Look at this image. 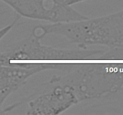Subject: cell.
<instances>
[{
	"label": "cell",
	"instance_id": "10",
	"mask_svg": "<svg viewBox=\"0 0 123 115\" xmlns=\"http://www.w3.org/2000/svg\"><path fill=\"white\" fill-rule=\"evenodd\" d=\"M2 114H4V113L3 111H2V110H0V115H2Z\"/></svg>",
	"mask_w": 123,
	"mask_h": 115
},
{
	"label": "cell",
	"instance_id": "5",
	"mask_svg": "<svg viewBox=\"0 0 123 115\" xmlns=\"http://www.w3.org/2000/svg\"><path fill=\"white\" fill-rule=\"evenodd\" d=\"M20 16L50 23L77 21L87 19L66 3V0H0Z\"/></svg>",
	"mask_w": 123,
	"mask_h": 115
},
{
	"label": "cell",
	"instance_id": "4",
	"mask_svg": "<svg viewBox=\"0 0 123 115\" xmlns=\"http://www.w3.org/2000/svg\"><path fill=\"white\" fill-rule=\"evenodd\" d=\"M26 104V115H56L79 104L73 89L67 84L50 79L42 89L4 108L5 114Z\"/></svg>",
	"mask_w": 123,
	"mask_h": 115
},
{
	"label": "cell",
	"instance_id": "3",
	"mask_svg": "<svg viewBox=\"0 0 123 115\" xmlns=\"http://www.w3.org/2000/svg\"><path fill=\"white\" fill-rule=\"evenodd\" d=\"M31 32L40 39L47 35L61 36L78 47L123 49V10L97 17L38 25Z\"/></svg>",
	"mask_w": 123,
	"mask_h": 115
},
{
	"label": "cell",
	"instance_id": "1",
	"mask_svg": "<svg viewBox=\"0 0 123 115\" xmlns=\"http://www.w3.org/2000/svg\"><path fill=\"white\" fill-rule=\"evenodd\" d=\"M53 80L70 86L79 103L119 110L123 106V49H109Z\"/></svg>",
	"mask_w": 123,
	"mask_h": 115
},
{
	"label": "cell",
	"instance_id": "9",
	"mask_svg": "<svg viewBox=\"0 0 123 115\" xmlns=\"http://www.w3.org/2000/svg\"><path fill=\"white\" fill-rule=\"evenodd\" d=\"M6 13V12H4V11H2V12H0V15H2V14H4V13Z\"/></svg>",
	"mask_w": 123,
	"mask_h": 115
},
{
	"label": "cell",
	"instance_id": "2",
	"mask_svg": "<svg viewBox=\"0 0 123 115\" xmlns=\"http://www.w3.org/2000/svg\"><path fill=\"white\" fill-rule=\"evenodd\" d=\"M104 51L54 47L42 44L40 38L31 33L0 52V65L67 72L82 62L96 59Z\"/></svg>",
	"mask_w": 123,
	"mask_h": 115
},
{
	"label": "cell",
	"instance_id": "6",
	"mask_svg": "<svg viewBox=\"0 0 123 115\" xmlns=\"http://www.w3.org/2000/svg\"><path fill=\"white\" fill-rule=\"evenodd\" d=\"M42 71L40 68L0 65V110L4 111V103L12 93L25 85L31 77Z\"/></svg>",
	"mask_w": 123,
	"mask_h": 115
},
{
	"label": "cell",
	"instance_id": "8",
	"mask_svg": "<svg viewBox=\"0 0 123 115\" xmlns=\"http://www.w3.org/2000/svg\"><path fill=\"white\" fill-rule=\"evenodd\" d=\"M85 1H88V0H66V2L67 4L73 6L74 4H76L80 3V2H84Z\"/></svg>",
	"mask_w": 123,
	"mask_h": 115
},
{
	"label": "cell",
	"instance_id": "7",
	"mask_svg": "<svg viewBox=\"0 0 123 115\" xmlns=\"http://www.w3.org/2000/svg\"><path fill=\"white\" fill-rule=\"evenodd\" d=\"M20 16L18 15V14H15L13 20L10 23L8 24V25H6V26L0 29V41H1L5 36L7 35V34L13 29V28L16 25L17 23L18 22V20L20 19Z\"/></svg>",
	"mask_w": 123,
	"mask_h": 115
}]
</instances>
